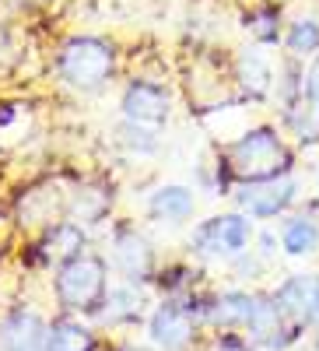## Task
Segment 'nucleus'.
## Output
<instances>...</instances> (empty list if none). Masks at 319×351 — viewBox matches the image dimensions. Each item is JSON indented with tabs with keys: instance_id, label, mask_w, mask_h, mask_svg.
Segmentation results:
<instances>
[{
	"instance_id": "nucleus-16",
	"label": "nucleus",
	"mask_w": 319,
	"mask_h": 351,
	"mask_svg": "<svg viewBox=\"0 0 319 351\" xmlns=\"http://www.w3.org/2000/svg\"><path fill=\"white\" fill-rule=\"evenodd\" d=\"M137 316H140V299L130 288H112L99 309L102 324H127V319H137Z\"/></svg>"
},
{
	"instance_id": "nucleus-11",
	"label": "nucleus",
	"mask_w": 319,
	"mask_h": 351,
	"mask_svg": "<svg viewBox=\"0 0 319 351\" xmlns=\"http://www.w3.org/2000/svg\"><path fill=\"white\" fill-rule=\"evenodd\" d=\"M148 211L162 221H186L193 215V193L186 186H162L151 193Z\"/></svg>"
},
{
	"instance_id": "nucleus-23",
	"label": "nucleus",
	"mask_w": 319,
	"mask_h": 351,
	"mask_svg": "<svg viewBox=\"0 0 319 351\" xmlns=\"http://www.w3.org/2000/svg\"><path fill=\"white\" fill-rule=\"evenodd\" d=\"M127 351H140V348H127Z\"/></svg>"
},
{
	"instance_id": "nucleus-2",
	"label": "nucleus",
	"mask_w": 319,
	"mask_h": 351,
	"mask_svg": "<svg viewBox=\"0 0 319 351\" xmlns=\"http://www.w3.org/2000/svg\"><path fill=\"white\" fill-rule=\"evenodd\" d=\"M105 260L95 253H81L56 271V299L71 313H99L105 302Z\"/></svg>"
},
{
	"instance_id": "nucleus-17",
	"label": "nucleus",
	"mask_w": 319,
	"mask_h": 351,
	"mask_svg": "<svg viewBox=\"0 0 319 351\" xmlns=\"http://www.w3.org/2000/svg\"><path fill=\"white\" fill-rule=\"evenodd\" d=\"M239 81H242V88L253 99L267 95L270 92V67H267L264 56L259 53H242L239 56Z\"/></svg>"
},
{
	"instance_id": "nucleus-6",
	"label": "nucleus",
	"mask_w": 319,
	"mask_h": 351,
	"mask_svg": "<svg viewBox=\"0 0 319 351\" xmlns=\"http://www.w3.org/2000/svg\"><path fill=\"white\" fill-rule=\"evenodd\" d=\"M151 344L162 351H186L193 341V316L179 302H162L148 324Z\"/></svg>"
},
{
	"instance_id": "nucleus-7",
	"label": "nucleus",
	"mask_w": 319,
	"mask_h": 351,
	"mask_svg": "<svg viewBox=\"0 0 319 351\" xmlns=\"http://www.w3.org/2000/svg\"><path fill=\"white\" fill-rule=\"evenodd\" d=\"M123 112L127 123L137 127H158L168 120V92L162 84H148V81H133L123 92Z\"/></svg>"
},
{
	"instance_id": "nucleus-14",
	"label": "nucleus",
	"mask_w": 319,
	"mask_h": 351,
	"mask_svg": "<svg viewBox=\"0 0 319 351\" xmlns=\"http://www.w3.org/2000/svg\"><path fill=\"white\" fill-rule=\"evenodd\" d=\"M281 246L292 256H305L319 250V225L312 218H292L281 228Z\"/></svg>"
},
{
	"instance_id": "nucleus-12",
	"label": "nucleus",
	"mask_w": 319,
	"mask_h": 351,
	"mask_svg": "<svg viewBox=\"0 0 319 351\" xmlns=\"http://www.w3.org/2000/svg\"><path fill=\"white\" fill-rule=\"evenodd\" d=\"M256 299L246 295V291H225V295L211 306V319L221 327H246L249 316H253Z\"/></svg>"
},
{
	"instance_id": "nucleus-24",
	"label": "nucleus",
	"mask_w": 319,
	"mask_h": 351,
	"mask_svg": "<svg viewBox=\"0 0 319 351\" xmlns=\"http://www.w3.org/2000/svg\"><path fill=\"white\" fill-rule=\"evenodd\" d=\"M316 348H319V344H316Z\"/></svg>"
},
{
	"instance_id": "nucleus-15",
	"label": "nucleus",
	"mask_w": 319,
	"mask_h": 351,
	"mask_svg": "<svg viewBox=\"0 0 319 351\" xmlns=\"http://www.w3.org/2000/svg\"><path fill=\"white\" fill-rule=\"evenodd\" d=\"M49 256H60L64 263L81 256L84 253V236H81V228L74 221H60V225H53L49 228V236H46V246H42Z\"/></svg>"
},
{
	"instance_id": "nucleus-1",
	"label": "nucleus",
	"mask_w": 319,
	"mask_h": 351,
	"mask_svg": "<svg viewBox=\"0 0 319 351\" xmlns=\"http://www.w3.org/2000/svg\"><path fill=\"white\" fill-rule=\"evenodd\" d=\"M288 152L277 141L274 130L259 127L242 134L235 144H228L225 152V172L239 176L242 183H267V180H281L288 172Z\"/></svg>"
},
{
	"instance_id": "nucleus-3",
	"label": "nucleus",
	"mask_w": 319,
	"mask_h": 351,
	"mask_svg": "<svg viewBox=\"0 0 319 351\" xmlns=\"http://www.w3.org/2000/svg\"><path fill=\"white\" fill-rule=\"evenodd\" d=\"M56 67H60L64 81L81 88V92H95L102 88L116 67V53L109 43L95 39V36H77L71 43H64L60 56H56Z\"/></svg>"
},
{
	"instance_id": "nucleus-22",
	"label": "nucleus",
	"mask_w": 319,
	"mask_h": 351,
	"mask_svg": "<svg viewBox=\"0 0 319 351\" xmlns=\"http://www.w3.org/2000/svg\"><path fill=\"white\" fill-rule=\"evenodd\" d=\"M214 351H253V348L242 337H235V334H225V337L214 341Z\"/></svg>"
},
{
	"instance_id": "nucleus-10",
	"label": "nucleus",
	"mask_w": 319,
	"mask_h": 351,
	"mask_svg": "<svg viewBox=\"0 0 319 351\" xmlns=\"http://www.w3.org/2000/svg\"><path fill=\"white\" fill-rule=\"evenodd\" d=\"M99 337L92 334V327H84L81 319H53L49 334H46V351H95Z\"/></svg>"
},
{
	"instance_id": "nucleus-21",
	"label": "nucleus",
	"mask_w": 319,
	"mask_h": 351,
	"mask_svg": "<svg viewBox=\"0 0 319 351\" xmlns=\"http://www.w3.org/2000/svg\"><path fill=\"white\" fill-rule=\"evenodd\" d=\"M302 95H305L309 106L319 109V60H316V67L309 71V77H305V84H302Z\"/></svg>"
},
{
	"instance_id": "nucleus-20",
	"label": "nucleus",
	"mask_w": 319,
	"mask_h": 351,
	"mask_svg": "<svg viewBox=\"0 0 319 351\" xmlns=\"http://www.w3.org/2000/svg\"><path fill=\"white\" fill-rule=\"evenodd\" d=\"M277 11H259V14H253L249 18V28L256 32V39H264V43H274L277 39Z\"/></svg>"
},
{
	"instance_id": "nucleus-4",
	"label": "nucleus",
	"mask_w": 319,
	"mask_h": 351,
	"mask_svg": "<svg viewBox=\"0 0 319 351\" xmlns=\"http://www.w3.org/2000/svg\"><path fill=\"white\" fill-rule=\"evenodd\" d=\"M249 236L253 228L242 215H218V218L200 221L190 243L200 256H235L246 250Z\"/></svg>"
},
{
	"instance_id": "nucleus-9",
	"label": "nucleus",
	"mask_w": 319,
	"mask_h": 351,
	"mask_svg": "<svg viewBox=\"0 0 319 351\" xmlns=\"http://www.w3.org/2000/svg\"><path fill=\"white\" fill-rule=\"evenodd\" d=\"M116 263L130 281H148L155 274V253L148 246V239L137 236L133 228H120L116 232Z\"/></svg>"
},
{
	"instance_id": "nucleus-13",
	"label": "nucleus",
	"mask_w": 319,
	"mask_h": 351,
	"mask_svg": "<svg viewBox=\"0 0 319 351\" xmlns=\"http://www.w3.org/2000/svg\"><path fill=\"white\" fill-rule=\"evenodd\" d=\"M109 204H112V193L105 186L88 183V186H77V193L71 197V208L67 211H71L74 221H99L109 211Z\"/></svg>"
},
{
	"instance_id": "nucleus-8",
	"label": "nucleus",
	"mask_w": 319,
	"mask_h": 351,
	"mask_svg": "<svg viewBox=\"0 0 319 351\" xmlns=\"http://www.w3.org/2000/svg\"><path fill=\"white\" fill-rule=\"evenodd\" d=\"M49 327L42 316L32 309H14L4 324H0V348L4 351H46Z\"/></svg>"
},
{
	"instance_id": "nucleus-19",
	"label": "nucleus",
	"mask_w": 319,
	"mask_h": 351,
	"mask_svg": "<svg viewBox=\"0 0 319 351\" xmlns=\"http://www.w3.org/2000/svg\"><path fill=\"white\" fill-rule=\"evenodd\" d=\"M123 144H130V148H137V152H155V148H158L155 134L144 130V127H137V123H127V127H123Z\"/></svg>"
},
{
	"instance_id": "nucleus-18",
	"label": "nucleus",
	"mask_w": 319,
	"mask_h": 351,
	"mask_svg": "<svg viewBox=\"0 0 319 351\" xmlns=\"http://www.w3.org/2000/svg\"><path fill=\"white\" fill-rule=\"evenodd\" d=\"M288 49L295 56H312L319 49V25L316 21H295L288 28Z\"/></svg>"
},
{
	"instance_id": "nucleus-5",
	"label": "nucleus",
	"mask_w": 319,
	"mask_h": 351,
	"mask_svg": "<svg viewBox=\"0 0 319 351\" xmlns=\"http://www.w3.org/2000/svg\"><path fill=\"white\" fill-rule=\"evenodd\" d=\"M295 193H298V183L292 176H281V180H267V183H242L239 204L253 218H274L295 200Z\"/></svg>"
}]
</instances>
